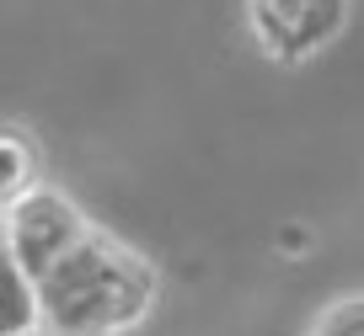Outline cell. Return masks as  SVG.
<instances>
[{"label":"cell","instance_id":"obj_1","mask_svg":"<svg viewBox=\"0 0 364 336\" xmlns=\"http://www.w3.org/2000/svg\"><path fill=\"white\" fill-rule=\"evenodd\" d=\"M38 331L33 336H129L150 320L161 278L129 240L91 230L48 272L33 278Z\"/></svg>","mask_w":364,"mask_h":336},{"label":"cell","instance_id":"obj_2","mask_svg":"<svg viewBox=\"0 0 364 336\" xmlns=\"http://www.w3.org/2000/svg\"><path fill=\"white\" fill-rule=\"evenodd\" d=\"M91 230H97V224L80 213V203H70L59 187H43V181L0 213V235H6V246L22 262L27 278L48 272L70 246H80Z\"/></svg>","mask_w":364,"mask_h":336},{"label":"cell","instance_id":"obj_3","mask_svg":"<svg viewBox=\"0 0 364 336\" xmlns=\"http://www.w3.org/2000/svg\"><path fill=\"white\" fill-rule=\"evenodd\" d=\"M343 27V0H252V33L273 59H306Z\"/></svg>","mask_w":364,"mask_h":336},{"label":"cell","instance_id":"obj_4","mask_svg":"<svg viewBox=\"0 0 364 336\" xmlns=\"http://www.w3.org/2000/svg\"><path fill=\"white\" fill-rule=\"evenodd\" d=\"M38 331V293L22 262L11 257L6 235H0V336H33Z\"/></svg>","mask_w":364,"mask_h":336},{"label":"cell","instance_id":"obj_5","mask_svg":"<svg viewBox=\"0 0 364 336\" xmlns=\"http://www.w3.org/2000/svg\"><path fill=\"white\" fill-rule=\"evenodd\" d=\"M43 181V160H38V145L16 128H0V213L11 208L16 198Z\"/></svg>","mask_w":364,"mask_h":336},{"label":"cell","instance_id":"obj_6","mask_svg":"<svg viewBox=\"0 0 364 336\" xmlns=\"http://www.w3.org/2000/svg\"><path fill=\"white\" fill-rule=\"evenodd\" d=\"M311 336H364V293H348L332 310H321V320L311 325Z\"/></svg>","mask_w":364,"mask_h":336}]
</instances>
